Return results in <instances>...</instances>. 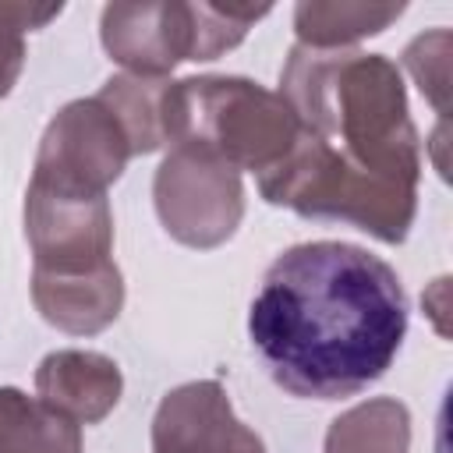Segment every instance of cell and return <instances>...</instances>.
<instances>
[{
	"label": "cell",
	"instance_id": "30bf717a",
	"mask_svg": "<svg viewBox=\"0 0 453 453\" xmlns=\"http://www.w3.org/2000/svg\"><path fill=\"white\" fill-rule=\"evenodd\" d=\"M120 365L99 350H53L35 368V396L78 425H99L120 403Z\"/></svg>",
	"mask_w": 453,
	"mask_h": 453
},
{
	"label": "cell",
	"instance_id": "5bb4252c",
	"mask_svg": "<svg viewBox=\"0 0 453 453\" xmlns=\"http://www.w3.org/2000/svg\"><path fill=\"white\" fill-rule=\"evenodd\" d=\"M411 411L393 396H372L333 418L322 453H407Z\"/></svg>",
	"mask_w": 453,
	"mask_h": 453
},
{
	"label": "cell",
	"instance_id": "52a82bcc",
	"mask_svg": "<svg viewBox=\"0 0 453 453\" xmlns=\"http://www.w3.org/2000/svg\"><path fill=\"white\" fill-rule=\"evenodd\" d=\"M127 159H134V152L113 110L99 96L71 99L53 113L39 138L28 184L60 195L103 198L110 184L120 180Z\"/></svg>",
	"mask_w": 453,
	"mask_h": 453
},
{
	"label": "cell",
	"instance_id": "8992f818",
	"mask_svg": "<svg viewBox=\"0 0 453 453\" xmlns=\"http://www.w3.org/2000/svg\"><path fill=\"white\" fill-rule=\"evenodd\" d=\"M152 202L163 230L184 248H219L244 219V180L223 159L170 145L152 177Z\"/></svg>",
	"mask_w": 453,
	"mask_h": 453
},
{
	"label": "cell",
	"instance_id": "2e32d148",
	"mask_svg": "<svg viewBox=\"0 0 453 453\" xmlns=\"http://www.w3.org/2000/svg\"><path fill=\"white\" fill-rule=\"evenodd\" d=\"M64 4H0V99L11 96V88L21 78L25 67V32L50 25Z\"/></svg>",
	"mask_w": 453,
	"mask_h": 453
},
{
	"label": "cell",
	"instance_id": "277c9868",
	"mask_svg": "<svg viewBox=\"0 0 453 453\" xmlns=\"http://www.w3.org/2000/svg\"><path fill=\"white\" fill-rule=\"evenodd\" d=\"M258 195L304 219L350 223L382 244H403L418 216V184L361 173L308 131L258 177Z\"/></svg>",
	"mask_w": 453,
	"mask_h": 453
},
{
	"label": "cell",
	"instance_id": "8fae6325",
	"mask_svg": "<svg viewBox=\"0 0 453 453\" xmlns=\"http://www.w3.org/2000/svg\"><path fill=\"white\" fill-rule=\"evenodd\" d=\"M32 304L53 329L71 336H96L113 326L124 308V276L117 262L78 276L32 273Z\"/></svg>",
	"mask_w": 453,
	"mask_h": 453
},
{
	"label": "cell",
	"instance_id": "4fadbf2b",
	"mask_svg": "<svg viewBox=\"0 0 453 453\" xmlns=\"http://www.w3.org/2000/svg\"><path fill=\"white\" fill-rule=\"evenodd\" d=\"M0 453H81V425L18 386H0Z\"/></svg>",
	"mask_w": 453,
	"mask_h": 453
},
{
	"label": "cell",
	"instance_id": "ba28073f",
	"mask_svg": "<svg viewBox=\"0 0 453 453\" xmlns=\"http://www.w3.org/2000/svg\"><path fill=\"white\" fill-rule=\"evenodd\" d=\"M25 237L32 248V273L78 276L113 262V212L110 198L60 195L28 184Z\"/></svg>",
	"mask_w": 453,
	"mask_h": 453
},
{
	"label": "cell",
	"instance_id": "7a4b0ae2",
	"mask_svg": "<svg viewBox=\"0 0 453 453\" xmlns=\"http://www.w3.org/2000/svg\"><path fill=\"white\" fill-rule=\"evenodd\" d=\"M280 96L301 131L326 142L354 170L403 184L421 180V134L389 57L294 42L280 71Z\"/></svg>",
	"mask_w": 453,
	"mask_h": 453
},
{
	"label": "cell",
	"instance_id": "e0dca14e",
	"mask_svg": "<svg viewBox=\"0 0 453 453\" xmlns=\"http://www.w3.org/2000/svg\"><path fill=\"white\" fill-rule=\"evenodd\" d=\"M403 67L411 71V78L418 81L421 96L439 110L446 113V92H449V32L439 28V32H428V35H418L407 50H403Z\"/></svg>",
	"mask_w": 453,
	"mask_h": 453
},
{
	"label": "cell",
	"instance_id": "9c48e42d",
	"mask_svg": "<svg viewBox=\"0 0 453 453\" xmlns=\"http://www.w3.org/2000/svg\"><path fill=\"white\" fill-rule=\"evenodd\" d=\"M152 453H265L216 379H195L170 389L152 414Z\"/></svg>",
	"mask_w": 453,
	"mask_h": 453
},
{
	"label": "cell",
	"instance_id": "9a60e30c",
	"mask_svg": "<svg viewBox=\"0 0 453 453\" xmlns=\"http://www.w3.org/2000/svg\"><path fill=\"white\" fill-rule=\"evenodd\" d=\"M163 88L166 78H138V74H113L103 81V88L96 92L113 117L120 120L131 152L134 156H149L156 149L166 145L163 138V120H159V103H163Z\"/></svg>",
	"mask_w": 453,
	"mask_h": 453
},
{
	"label": "cell",
	"instance_id": "6da1fadb",
	"mask_svg": "<svg viewBox=\"0 0 453 453\" xmlns=\"http://www.w3.org/2000/svg\"><path fill=\"white\" fill-rule=\"evenodd\" d=\"M273 382L301 400H343L379 382L407 336V294L389 262L347 241H304L273 258L248 308Z\"/></svg>",
	"mask_w": 453,
	"mask_h": 453
},
{
	"label": "cell",
	"instance_id": "7c38bea8",
	"mask_svg": "<svg viewBox=\"0 0 453 453\" xmlns=\"http://www.w3.org/2000/svg\"><path fill=\"white\" fill-rule=\"evenodd\" d=\"M407 4L375 0H301L294 7L297 46L308 50H354L357 39L386 32Z\"/></svg>",
	"mask_w": 453,
	"mask_h": 453
},
{
	"label": "cell",
	"instance_id": "5b68a950",
	"mask_svg": "<svg viewBox=\"0 0 453 453\" xmlns=\"http://www.w3.org/2000/svg\"><path fill=\"white\" fill-rule=\"evenodd\" d=\"M269 7L237 4H180V0H145V4H106L99 14V39L110 60L124 74L166 78L184 60H216L241 46L248 28L262 21Z\"/></svg>",
	"mask_w": 453,
	"mask_h": 453
},
{
	"label": "cell",
	"instance_id": "3957f363",
	"mask_svg": "<svg viewBox=\"0 0 453 453\" xmlns=\"http://www.w3.org/2000/svg\"><path fill=\"white\" fill-rule=\"evenodd\" d=\"M166 145H188L234 166L269 173L297 142L301 124L280 92L241 74L166 81L159 103Z\"/></svg>",
	"mask_w": 453,
	"mask_h": 453
}]
</instances>
